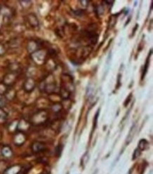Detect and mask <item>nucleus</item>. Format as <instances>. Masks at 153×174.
<instances>
[{
  "instance_id": "2",
  "label": "nucleus",
  "mask_w": 153,
  "mask_h": 174,
  "mask_svg": "<svg viewBox=\"0 0 153 174\" xmlns=\"http://www.w3.org/2000/svg\"><path fill=\"white\" fill-rule=\"evenodd\" d=\"M148 145H149L148 142H147L146 140H145V139H142V140H140V142H139L138 145V149L140 151L145 150V149L148 148Z\"/></svg>"
},
{
  "instance_id": "3",
  "label": "nucleus",
  "mask_w": 153,
  "mask_h": 174,
  "mask_svg": "<svg viewBox=\"0 0 153 174\" xmlns=\"http://www.w3.org/2000/svg\"><path fill=\"white\" fill-rule=\"evenodd\" d=\"M135 125H136V124H133V125L132 126L131 130H130L127 139H126V144H127V145L132 141V140H133V136H134V134L135 132Z\"/></svg>"
},
{
  "instance_id": "8",
  "label": "nucleus",
  "mask_w": 153,
  "mask_h": 174,
  "mask_svg": "<svg viewBox=\"0 0 153 174\" xmlns=\"http://www.w3.org/2000/svg\"><path fill=\"white\" fill-rule=\"evenodd\" d=\"M138 152H140V150H139L138 149H136L134 151V153H133V160H135L136 158L138 157L139 155H140V153H138Z\"/></svg>"
},
{
  "instance_id": "6",
  "label": "nucleus",
  "mask_w": 153,
  "mask_h": 174,
  "mask_svg": "<svg viewBox=\"0 0 153 174\" xmlns=\"http://www.w3.org/2000/svg\"><path fill=\"white\" fill-rule=\"evenodd\" d=\"M63 149V147L61 145H59L57 146V147L56 148V154H57V156H60L61 152H62Z\"/></svg>"
},
{
  "instance_id": "7",
  "label": "nucleus",
  "mask_w": 153,
  "mask_h": 174,
  "mask_svg": "<svg viewBox=\"0 0 153 174\" xmlns=\"http://www.w3.org/2000/svg\"><path fill=\"white\" fill-rule=\"evenodd\" d=\"M98 115H99V110L97 112L95 116V119H94V126H93V130L95 129L96 126H97V118H98Z\"/></svg>"
},
{
  "instance_id": "4",
  "label": "nucleus",
  "mask_w": 153,
  "mask_h": 174,
  "mask_svg": "<svg viewBox=\"0 0 153 174\" xmlns=\"http://www.w3.org/2000/svg\"><path fill=\"white\" fill-rule=\"evenodd\" d=\"M151 53H152V50H150V53H149L148 57H147V59H146L145 64V66H144L143 71H142V76H141V79L142 80L144 79V77H145L146 73H147V69H148L149 64V58H150Z\"/></svg>"
},
{
  "instance_id": "1",
  "label": "nucleus",
  "mask_w": 153,
  "mask_h": 174,
  "mask_svg": "<svg viewBox=\"0 0 153 174\" xmlns=\"http://www.w3.org/2000/svg\"><path fill=\"white\" fill-rule=\"evenodd\" d=\"M35 87V83L33 82L32 79H28L24 84V87H25V90L28 92L33 91V88Z\"/></svg>"
},
{
  "instance_id": "5",
  "label": "nucleus",
  "mask_w": 153,
  "mask_h": 174,
  "mask_svg": "<svg viewBox=\"0 0 153 174\" xmlns=\"http://www.w3.org/2000/svg\"><path fill=\"white\" fill-rule=\"evenodd\" d=\"M45 147L42 143H40V142H36L34 145H33V151L35 152H40V151L43 150Z\"/></svg>"
},
{
  "instance_id": "9",
  "label": "nucleus",
  "mask_w": 153,
  "mask_h": 174,
  "mask_svg": "<svg viewBox=\"0 0 153 174\" xmlns=\"http://www.w3.org/2000/svg\"><path fill=\"white\" fill-rule=\"evenodd\" d=\"M131 94H130V96H128V99H126V102H125V103H124L125 107H126V105H127L128 104V103H129V101H130L129 100H131Z\"/></svg>"
}]
</instances>
